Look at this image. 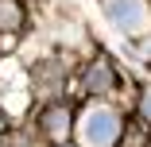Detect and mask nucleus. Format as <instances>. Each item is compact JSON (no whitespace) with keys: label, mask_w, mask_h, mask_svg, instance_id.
<instances>
[{"label":"nucleus","mask_w":151,"mask_h":147,"mask_svg":"<svg viewBox=\"0 0 151 147\" xmlns=\"http://www.w3.org/2000/svg\"><path fill=\"white\" fill-rule=\"evenodd\" d=\"M47 128H50L54 136H62V128H66V108H54V112H47Z\"/></svg>","instance_id":"nucleus-5"},{"label":"nucleus","mask_w":151,"mask_h":147,"mask_svg":"<svg viewBox=\"0 0 151 147\" xmlns=\"http://www.w3.org/2000/svg\"><path fill=\"white\" fill-rule=\"evenodd\" d=\"M143 54H147V58H151V43H143Z\"/></svg>","instance_id":"nucleus-7"},{"label":"nucleus","mask_w":151,"mask_h":147,"mask_svg":"<svg viewBox=\"0 0 151 147\" xmlns=\"http://www.w3.org/2000/svg\"><path fill=\"white\" fill-rule=\"evenodd\" d=\"M116 136H120V120H116L112 108L93 105L81 116V139H85V147H112Z\"/></svg>","instance_id":"nucleus-1"},{"label":"nucleus","mask_w":151,"mask_h":147,"mask_svg":"<svg viewBox=\"0 0 151 147\" xmlns=\"http://www.w3.org/2000/svg\"><path fill=\"white\" fill-rule=\"evenodd\" d=\"M85 85H89V89H109V85H112V66L109 62H93V66H89V77H85Z\"/></svg>","instance_id":"nucleus-3"},{"label":"nucleus","mask_w":151,"mask_h":147,"mask_svg":"<svg viewBox=\"0 0 151 147\" xmlns=\"http://www.w3.org/2000/svg\"><path fill=\"white\" fill-rule=\"evenodd\" d=\"M19 23H23L19 4H16V0H0V27H4V31H16Z\"/></svg>","instance_id":"nucleus-4"},{"label":"nucleus","mask_w":151,"mask_h":147,"mask_svg":"<svg viewBox=\"0 0 151 147\" xmlns=\"http://www.w3.org/2000/svg\"><path fill=\"white\" fill-rule=\"evenodd\" d=\"M0 124H4V116H0Z\"/></svg>","instance_id":"nucleus-8"},{"label":"nucleus","mask_w":151,"mask_h":147,"mask_svg":"<svg viewBox=\"0 0 151 147\" xmlns=\"http://www.w3.org/2000/svg\"><path fill=\"white\" fill-rule=\"evenodd\" d=\"M105 16H109V23L116 31H124V35H139L151 23V12H147L143 0H105Z\"/></svg>","instance_id":"nucleus-2"},{"label":"nucleus","mask_w":151,"mask_h":147,"mask_svg":"<svg viewBox=\"0 0 151 147\" xmlns=\"http://www.w3.org/2000/svg\"><path fill=\"white\" fill-rule=\"evenodd\" d=\"M143 112H147V116H151V93H147V97H143Z\"/></svg>","instance_id":"nucleus-6"}]
</instances>
